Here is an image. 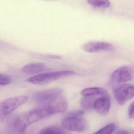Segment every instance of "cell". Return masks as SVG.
<instances>
[{
  "label": "cell",
  "mask_w": 134,
  "mask_h": 134,
  "mask_svg": "<svg viewBox=\"0 0 134 134\" xmlns=\"http://www.w3.org/2000/svg\"><path fill=\"white\" fill-rule=\"evenodd\" d=\"M89 4L94 7L99 8H107L110 5L109 0H87Z\"/></svg>",
  "instance_id": "obj_13"
},
{
  "label": "cell",
  "mask_w": 134,
  "mask_h": 134,
  "mask_svg": "<svg viewBox=\"0 0 134 134\" xmlns=\"http://www.w3.org/2000/svg\"><path fill=\"white\" fill-rule=\"evenodd\" d=\"M116 134H129V133L127 131L121 130L118 131Z\"/></svg>",
  "instance_id": "obj_19"
},
{
  "label": "cell",
  "mask_w": 134,
  "mask_h": 134,
  "mask_svg": "<svg viewBox=\"0 0 134 134\" xmlns=\"http://www.w3.org/2000/svg\"><path fill=\"white\" fill-rule=\"evenodd\" d=\"M129 116L131 119L134 118V102H132L129 108Z\"/></svg>",
  "instance_id": "obj_18"
},
{
  "label": "cell",
  "mask_w": 134,
  "mask_h": 134,
  "mask_svg": "<svg viewBox=\"0 0 134 134\" xmlns=\"http://www.w3.org/2000/svg\"><path fill=\"white\" fill-rule=\"evenodd\" d=\"M81 94L83 97L87 96H102L109 95L108 92L104 89L101 87H94L86 88L82 91Z\"/></svg>",
  "instance_id": "obj_11"
},
{
  "label": "cell",
  "mask_w": 134,
  "mask_h": 134,
  "mask_svg": "<svg viewBox=\"0 0 134 134\" xmlns=\"http://www.w3.org/2000/svg\"><path fill=\"white\" fill-rule=\"evenodd\" d=\"M115 98L119 104L123 105L134 96L133 86L125 83L116 87L114 92Z\"/></svg>",
  "instance_id": "obj_6"
},
{
  "label": "cell",
  "mask_w": 134,
  "mask_h": 134,
  "mask_svg": "<svg viewBox=\"0 0 134 134\" xmlns=\"http://www.w3.org/2000/svg\"><path fill=\"white\" fill-rule=\"evenodd\" d=\"M11 79L6 75L0 73V86H5L10 83Z\"/></svg>",
  "instance_id": "obj_17"
},
{
  "label": "cell",
  "mask_w": 134,
  "mask_h": 134,
  "mask_svg": "<svg viewBox=\"0 0 134 134\" xmlns=\"http://www.w3.org/2000/svg\"><path fill=\"white\" fill-rule=\"evenodd\" d=\"M111 107L109 95L101 96L95 101L94 108L101 115H106L109 113Z\"/></svg>",
  "instance_id": "obj_9"
},
{
  "label": "cell",
  "mask_w": 134,
  "mask_h": 134,
  "mask_svg": "<svg viewBox=\"0 0 134 134\" xmlns=\"http://www.w3.org/2000/svg\"><path fill=\"white\" fill-rule=\"evenodd\" d=\"M82 49L89 53H94L101 51H113L115 46L108 42H90L83 45Z\"/></svg>",
  "instance_id": "obj_8"
},
{
  "label": "cell",
  "mask_w": 134,
  "mask_h": 134,
  "mask_svg": "<svg viewBox=\"0 0 134 134\" xmlns=\"http://www.w3.org/2000/svg\"><path fill=\"white\" fill-rule=\"evenodd\" d=\"M115 129V125L113 124H109L94 134H111Z\"/></svg>",
  "instance_id": "obj_15"
},
{
  "label": "cell",
  "mask_w": 134,
  "mask_h": 134,
  "mask_svg": "<svg viewBox=\"0 0 134 134\" xmlns=\"http://www.w3.org/2000/svg\"><path fill=\"white\" fill-rule=\"evenodd\" d=\"M134 68L132 66L120 67L112 73L109 79V84L111 86H117L126 82L133 79Z\"/></svg>",
  "instance_id": "obj_4"
},
{
  "label": "cell",
  "mask_w": 134,
  "mask_h": 134,
  "mask_svg": "<svg viewBox=\"0 0 134 134\" xmlns=\"http://www.w3.org/2000/svg\"><path fill=\"white\" fill-rule=\"evenodd\" d=\"M63 133L61 130L56 127H49L40 131L39 134H61Z\"/></svg>",
  "instance_id": "obj_14"
},
{
  "label": "cell",
  "mask_w": 134,
  "mask_h": 134,
  "mask_svg": "<svg viewBox=\"0 0 134 134\" xmlns=\"http://www.w3.org/2000/svg\"><path fill=\"white\" fill-rule=\"evenodd\" d=\"M47 68L44 64L41 63L31 64L23 67L22 71L24 73L27 74L41 73L47 70Z\"/></svg>",
  "instance_id": "obj_10"
},
{
  "label": "cell",
  "mask_w": 134,
  "mask_h": 134,
  "mask_svg": "<svg viewBox=\"0 0 134 134\" xmlns=\"http://www.w3.org/2000/svg\"><path fill=\"white\" fill-rule=\"evenodd\" d=\"M52 115L50 109L46 105L21 113L12 118L9 121L8 126L9 133L26 134L27 129L30 125Z\"/></svg>",
  "instance_id": "obj_1"
},
{
  "label": "cell",
  "mask_w": 134,
  "mask_h": 134,
  "mask_svg": "<svg viewBox=\"0 0 134 134\" xmlns=\"http://www.w3.org/2000/svg\"><path fill=\"white\" fill-rule=\"evenodd\" d=\"M81 117H65L62 120V125L64 128L72 131H84L87 129V123Z\"/></svg>",
  "instance_id": "obj_7"
},
{
  "label": "cell",
  "mask_w": 134,
  "mask_h": 134,
  "mask_svg": "<svg viewBox=\"0 0 134 134\" xmlns=\"http://www.w3.org/2000/svg\"><path fill=\"white\" fill-rule=\"evenodd\" d=\"M75 74V72L70 70L57 71L36 75L28 79V81L34 84L42 85L51 82L61 78L72 76Z\"/></svg>",
  "instance_id": "obj_2"
},
{
  "label": "cell",
  "mask_w": 134,
  "mask_h": 134,
  "mask_svg": "<svg viewBox=\"0 0 134 134\" xmlns=\"http://www.w3.org/2000/svg\"><path fill=\"white\" fill-rule=\"evenodd\" d=\"M84 115V112L81 110H76L68 113L65 115V117H81Z\"/></svg>",
  "instance_id": "obj_16"
},
{
  "label": "cell",
  "mask_w": 134,
  "mask_h": 134,
  "mask_svg": "<svg viewBox=\"0 0 134 134\" xmlns=\"http://www.w3.org/2000/svg\"><path fill=\"white\" fill-rule=\"evenodd\" d=\"M27 97L19 96L6 99L0 102V121H3L14 110L27 101Z\"/></svg>",
  "instance_id": "obj_3"
},
{
  "label": "cell",
  "mask_w": 134,
  "mask_h": 134,
  "mask_svg": "<svg viewBox=\"0 0 134 134\" xmlns=\"http://www.w3.org/2000/svg\"><path fill=\"white\" fill-rule=\"evenodd\" d=\"M98 96H92L83 97L80 101L82 107L87 110H89L94 108V105Z\"/></svg>",
  "instance_id": "obj_12"
},
{
  "label": "cell",
  "mask_w": 134,
  "mask_h": 134,
  "mask_svg": "<svg viewBox=\"0 0 134 134\" xmlns=\"http://www.w3.org/2000/svg\"><path fill=\"white\" fill-rule=\"evenodd\" d=\"M61 88H55L39 91L33 94L34 100L42 105L48 104L61 96L63 93Z\"/></svg>",
  "instance_id": "obj_5"
},
{
  "label": "cell",
  "mask_w": 134,
  "mask_h": 134,
  "mask_svg": "<svg viewBox=\"0 0 134 134\" xmlns=\"http://www.w3.org/2000/svg\"><path fill=\"white\" fill-rule=\"evenodd\" d=\"M63 134V133H62V134Z\"/></svg>",
  "instance_id": "obj_20"
}]
</instances>
